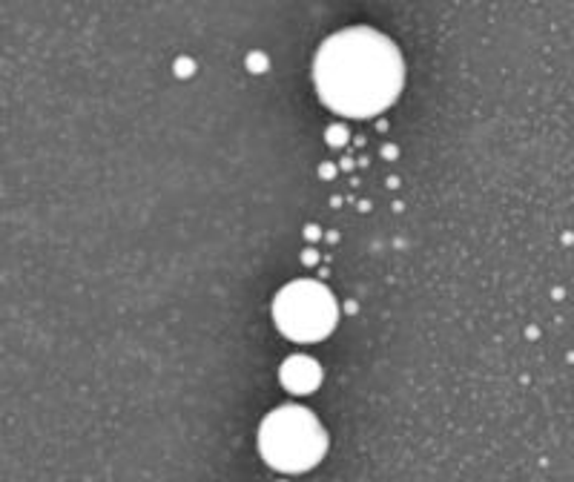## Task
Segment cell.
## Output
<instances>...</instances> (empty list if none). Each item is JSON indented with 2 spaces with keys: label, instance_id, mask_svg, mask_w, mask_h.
<instances>
[{
  "label": "cell",
  "instance_id": "obj_1",
  "mask_svg": "<svg viewBox=\"0 0 574 482\" xmlns=\"http://www.w3.org/2000/svg\"><path fill=\"white\" fill-rule=\"evenodd\" d=\"M313 78L330 109L350 118H368L396 101L405 66L399 49L385 35L353 26L322 43Z\"/></svg>",
  "mask_w": 574,
  "mask_h": 482
},
{
  "label": "cell",
  "instance_id": "obj_2",
  "mask_svg": "<svg viewBox=\"0 0 574 482\" xmlns=\"http://www.w3.org/2000/svg\"><path fill=\"white\" fill-rule=\"evenodd\" d=\"M259 451L279 471L302 474L325 456L327 433L310 410L299 405L276 408L259 428Z\"/></svg>",
  "mask_w": 574,
  "mask_h": 482
},
{
  "label": "cell",
  "instance_id": "obj_3",
  "mask_svg": "<svg viewBox=\"0 0 574 482\" xmlns=\"http://www.w3.org/2000/svg\"><path fill=\"white\" fill-rule=\"evenodd\" d=\"M276 324L296 342H319L336 324V299L316 281H293L276 296Z\"/></svg>",
  "mask_w": 574,
  "mask_h": 482
},
{
  "label": "cell",
  "instance_id": "obj_4",
  "mask_svg": "<svg viewBox=\"0 0 574 482\" xmlns=\"http://www.w3.org/2000/svg\"><path fill=\"white\" fill-rule=\"evenodd\" d=\"M322 382L319 365L307 356H290L282 365V385L293 393H310Z\"/></svg>",
  "mask_w": 574,
  "mask_h": 482
}]
</instances>
